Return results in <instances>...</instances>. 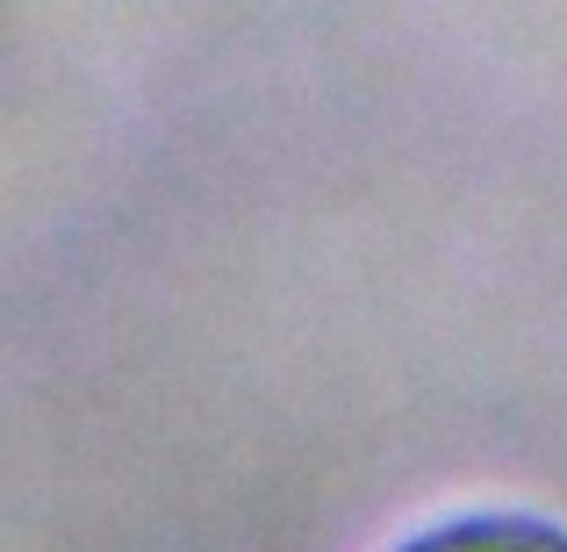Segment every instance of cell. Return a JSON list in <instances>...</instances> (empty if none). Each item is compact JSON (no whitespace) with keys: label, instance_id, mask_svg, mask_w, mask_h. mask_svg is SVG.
Returning a JSON list of instances; mask_svg holds the SVG:
<instances>
[{"label":"cell","instance_id":"cell-1","mask_svg":"<svg viewBox=\"0 0 567 552\" xmlns=\"http://www.w3.org/2000/svg\"><path fill=\"white\" fill-rule=\"evenodd\" d=\"M395 552H567V524L539 510H467L402 539Z\"/></svg>","mask_w":567,"mask_h":552}]
</instances>
